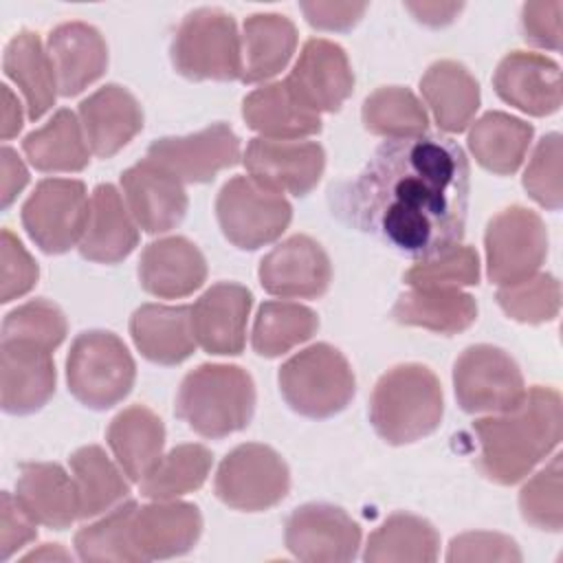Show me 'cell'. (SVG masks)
I'll list each match as a JSON object with an SVG mask.
<instances>
[{
    "instance_id": "obj_1",
    "label": "cell",
    "mask_w": 563,
    "mask_h": 563,
    "mask_svg": "<svg viewBox=\"0 0 563 563\" xmlns=\"http://www.w3.org/2000/svg\"><path fill=\"white\" fill-rule=\"evenodd\" d=\"M471 167L446 134L387 139L363 169L330 189L332 213L411 260H431L460 244Z\"/></svg>"
},
{
    "instance_id": "obj_2",
    "label": "cell",
    "mask_w": 563,
    "mask_h": 563,
    "mask_svg": "<svg viewBox=\"0 0 563 563\" xmlns=\"http://www.w3.org/2000/svg\"><path fill=\"white\" fill-rule=\"evenodd\" d=\"M473 433L479 442L482 475L501 486L517 484L561 442V394L554 387L534 385L510 411L477 418Z\"/></svg>"
},
{
    "instance_id": "obj_3",
    "label": "cell",
    "mask_w": 563,
    "mask_h": 563,
    "mask_svg": "<svg viewBox=\"0 0 563 563\" xmlns=\"http://www.w3.org/2000/svg\"><path fill=\"white\" fill-rule=\"evenodd\" d=\"M442 413V385L420 363H400L387 369L369 398V422L378 438L394 446L431 435L440 427Z\"/></svg>"
},
{
    "instance_id": "obj_4",
    "label": "cell",
    "mask_w": 563,
    "mask_h": 563,
    "mask_svg": "<svg viewBox=\"0 0 563 563\" xmlns=\"http://www.w3.org/2000/svg\"><path fill=\"white\" fill-rule=\"evenodd\" d=\"M255 383L240 365L205 363L180 380L174 411L198 435L220 440L249 427Z\"/></svg>"
},
{
    "instance_id": "obj_5",
    "label": "cell",
    "mask_w": 563,
    "mask_h": 563,
    "mask_svg": "<svg viewBox=\"0 0 563 563\" xmlns=\"http://www.w3.org/2000/svg\"><path fill=\"white\" fill-rule=\"evenodd\" d=\"M277 383L286 405L312 420L343 411L356 391L350 361L330 343H314L292 354L279 367Z\"/></svg>"
},
{
    "instance_id": "obj_6",
    "label": "cell",
    "mask_w": 563,
    "mask_h": 563,
    "mask_svg": "<svg viewBox=\"0 0 563 563\" xmlns=\"http://www.w3.org/2000/svg\"><path fill=\"white\" fill-rule=\"evenodd\" d=\"M172 66L191 81H233L242 77V35L231 13L218 7L189 11L169 46Z\"/></svg>"
},
{
    "instance_id": "obj_7",
    "label": "cell",
    "mask_w": 563,
    "mask_h": 563,
    "mask_svg": "<svg viewBox=\"0 0 563 563\" xmlns=\"http://www.w3.org/2000/svg\"><path fill=\"white\" fill-rule=\"evenodd\" d=\"M134 378L136 363L114 332L86 330L75 336L66 356V383L77 402L110 409L132 391Z\"/></svg>"
},
{
    "instance_id": "obj_8",
    "label": "cell",
    "mask_w": 563,
    "mask_h": 563,
    "mask_svg": "<svg viewBox=\"0 0 563 563\" xmlns=\"http://www.w3.org/2000/svg\"><path fill=\"white\" fill-rule=\"evenodd\" d=\"M216 218L235 249L257 251L288 229L292 207L282 191L253 176H233L216 196Z\"/></svg>"
},
{
    "instance_id": "obj_9",
    "label": "cell",
    "mask_w": 563,
    "mask_h": 563,
    "mask_svg": "<svg viewBox=\"0 0 563 563\" xmlns=\"http://www.w3.org/2000/svg\"><path fill=\"white\" fill-rule=\"evenodd\" d=\"M213 490L233 510L262 512L288 495L290 471L275 449L260 442L238 444L222 457Z\"/></svg>"
},
{
    "instance_id": "obj_10",
    "label": "cell",
    "mask_w": 563,
    "mask_h": 563,
    "mask_svg": "<svg viewBox=\"0 0 563 563\" xmlns=\"http://www.w3.org/2000/svg\"><path fill=\"white\" fill-rule=\"evenodd\" d=\"M484 249L488 279L499 288L515 286L539 273L548 255V231L539 213L512 205L490 218Z\"/></svg>"
},
{
    "instance_id": "obj_11",
    "label": "cell",
    "mask_w": 563,
    "mask_h": 563,
    "mask_svg": "<svg viewBox=\"0 0 563 563\" xmlns=\"http://www.w3.org/2000/svg\"><path fill=\"white\" fill-rule=\"evenodd\" d=\"M22 227L48 255L70 251L81 242L90 200L86 185L75 178H44L22 205Z\"/></svg>"
},
{
    "instance_id": "obj_12",
    "label": "cell",
    "mask_w": 563,
    "mask_h": 563,
    "mask_svg": "<svg viewBox=\"0 0 563 563\" xmlns=\"http://www.w3.org/2000/svg\"><path fill=\"white\" fill-rule=\"evenodd\" d=\"M453 389L466 413H504L519 405L526 383L515 358L488 343L468 345L453 365Z\"/></svg>"
},
{
    "instance_id": "obj_13",
    "label": "cell",
    "mask_w": 563,
    "mask_h": 563,
    "mask_svg": "<svg viewBox=\"0 0 563 563\" xmlns=\"http://www.w3.org/2000/svg\"><path fill=\"white\" fill-rule=\"evenodd\" d=\"M145 158L174 174L180 183H209L218 172L240 163L242 147L238 134L218 121L187 136L152 141Z\"/></svg>"
},
{
    "instance_id": "obj_14",
    "label": "cell",
    "mask_w": 563,
    "mask_h": 563,
    "mask_svg": "<svg viewBox=\"0 0 563 563\" xmlns=\"http://www.w3.org/2000/svg\"><path fill=\"white\" fill-rule=\"evenodd\" d=\"M284 543L306 563L352 561L361 545V526L339 506L303 504L286 519Z\"/></svg>"
},
{
    "instance_id": "obj_15",
    "label": "cell",
    "mask_w": 563,
    "mask_h": 563,
    "mask_svg": "<svg viewBox=\"0 0 563 563\" xmlns=\"http://www.w3.org/2000/svg\"><path fill=\"white\" fill-rule=\"evenodd\" d=\"M244 167L255 180L288 191L297 198L308 196L325 169V152L317 141H286L255 136L244 150Z\"/></svg>"
},
{
    "instance_id": "obj_16",
    "label": "cell",
    "mask_w": 563,
    "mask_h": 563,
    "mask_svg": "<svg viewBox=\"0 0 563 563\" xmlns=\"http://www.w3.org/2000/svg\"><path fill=\"white\" fill-rule=\"evenodd\" d=\"M257 277L268 295L282 299H317L332 282V264L310 235H290L260 262Z\"/></svg>"
},
{
    "instance_id": "obj_17",
    "label": "cell",
    "mask_w": 563,
    "mask_h": 563,
    "mask_svg": "<svg viewBox=\"0 0 563 563\" xmlns=\"http://www.w3.org/2000/svg\"><path fill=\"white\" fill-rule=\"evenodd\" d=\"M295 97L314 112H339L354 90L345 51L325 37H310L284 79Z\"/></svg>"
},
{
    "instance_id": "obj_18",
    "label": "cell",
    "mask_w": 563,
    "mask_h": 563,
    "mask_svg": "<svg viewBox=\"0 0 563 563\" xmlns=\"http://www.w3.org/2000/svg\"><path fill=\"white\" fill-rule=\"evenodd\" d=\"M53 352L22 339H0V405L4 413L40 411L55 394Z\"/></svg>"
},
{
    "instance_id": "obj_19",
    "label": "cell",
    "mask_w": 563,
    "mask_h": 563,
    "mask_svg": "<svg viewBox=\"0 0 563 563\" xmlns=\"http://www.w3.org/2000/svg\"><path fill=\"white\" fill-rule=\"evenodd\" d=\"M121 189L134 222L152 235L176 229L189 207L183 183L150 158L121 174Z\"/></svg>"
},
{
    "instance_id": "obj_20",
    "label": "cell",
    "mask_w": 563,
    "mask_h": 563,
    "mask_svg": "<svg viewBox=\"0 0 563 563\" xmlns=\"http://www.w3.org/2000/svg\"><path fill=\"white\" fill-rule=\"evenodd\" d=\"M253 295L235 282H218L191 306L196 343L216 356H235L246 343V319Z\"/></svg>"
},
{
    "instance_id": "obj_21",
    "label": "cell",
    "mask_w": 563,
    "mask_h": 563,
    "mask_svg": "<svg viewBox=\"0 0 563 563\" xmlns=\"http://www.w3.org/2000/svg\"><path fill=\"white\" fill-rule=\"evenodd\" d=\"M493 88L501 101L530 117H548L561 108V68L541 53H508L495 68Z\"/></svg>"
},
{
    "instance_id": "obj_22",
    "label": "cell",
    "mask_w": 563,
    "mask_h": 563,
    "mask_svg": "<svg viewBox=\"0 0 563 563\" xmlns=\"http://www.w3.org/2000/svg\"><path fill=\"white\" fill-rule=\"evenodd\" d=\"M79 123L86 143L97 158H110L143 130V108L136 97L119 86L106 84L79 103Z\"/></svg>"
},
{
    "instance_id": "obj_23",
    "label": "cell",
    "mask_w": 563,
    "mask_h": 563,
    "mask_svg": "<svg viewBox=\"0 0 563 563\" xmlns=\"http://www.w3.org/2000/svg\"><path fill=\"white\" fill-rule=\"evenodd\" d=\"M200 532V510L178 499H154L136 508L132 519V541L143 561L180 556L198 543Z\"/></svg>"
},
{
    "instance_id": "obj_24",
    "label": "cell",
    "mask_w": 563,
    "mask_h": 563,
    "mask_svg": "<svg viewBox=\"0 0 563 563\" xmlns=\"http://www.w3.org/2000/svg\"><path fill=\"white\" fill-rule=\"evenodd\" d=\"M207 279V260L183 235L150 242L139 260L141 288L158 299H180L198 290Z\"/></svg>"
},
{
    "instance_id": "obj_25",
    "label": "cell",
    "mask_w": 563,
    "mask_h": 563,
    "mask_svg": "<svg viewBox=\"0 0 563 563\" xmlns=\"http://www.w3.org/2000/svg\"><path fill=\"white\" fill-rule=\"evenodd\" d=\"M57 88L62 97H75L95 84L108 68V44L103 35L86 22H64L48 33Z\"/></svg>"
},
{
    "instance_id": "obj_26",
    "label": "cell",
    "mask_w": 563,
    "mask_h": 563,
    "mask_svg": "<svg viewBox=\"0 0 563 563\" xmlns=\"http://www.w3.org/2000/svg\"><path fill=\"white\" fill-rule=\"evenodd\" d=\"M139 244V224L134 222L119 189L110 183L95 187L90 196V216L81 242L77 244L84 260L97 264H117Z\"/></svg>"
},
{
    "instance_id": "obj_27",
    "label": "cell",
    "mask_w": 563,
    "mask_h": 563,
    "mask_svg": "<svg viewBox=\"0 0 563 563\" xmlns=\"http://www.w3.org/2000/svg\"><path fill=\"white\" fill-rule=\"evenodd\" d=\"M15 497L40 526L64 530L79 519L75 477L57 462H22L18 466Z\"/></svg>"
},
{
    "instance_id": "obj_28",
    "label": "cell",
    "mask_w": 563,
    "mask_h": 563,
    "mask_svg": "<svg viewBox=\"0 0 563 563\" xmlns=\"http://www.w3.org/2000/svg\"><path fill=\"white\" fill-rule=\"evenodd\" d=\"M136 350L156 365H178L196 350L191 306L143 303L130 317Z\"/></svg>"
},
{
    "instance_id": "obj_29",
    "label": "cell",
    "mask_w": 563,
    "mask_h": 563,
    "mask_svg": "<svg viewBox=\"0 0 563 563\" xmlns=\"http://www.w3.org/2000/svg\"><path fill=\"white\" fill-rule=\"evenodd\" d=\"M420 95L442 132H464L479 108V84L471 70L455 59L433 62L422 79Z\"/></svg>"
},
{
    "instance_id": "obj_30",
    "label": "cell",
    "mask_w": 563,
    "mask_h": 563,
    "mask_svg": "<svg viewBox=\"0 0 563 563\" xmlns=\"http://www.w3.org/2000/svg\"><path fill=\"white\" fill-rule=\"evenodd\" d=\"M242 117L264 139L299 141L321 132L319 112L301 103L286 81H273L249 92L242 101Z\"/></svg>"
},
{
    "instance_id": "obj_31",
    "label": "cell",
    "mask_w": 563,
    "mask_h": 563,
    "mask_svg": "<svg viewBox=\"0 0 563 563\" xmlns=\"http://www.w3.org/2000/svg\"><path fill=\"white\" fill-rule=\"evenodd\" d=\"M108 446L130 482H141L163 457L165 424L145 405L119 411L106 431Z\"/></svg>"
},
{
    "instance_id": "obj_32",
    "label": "cell",
    "mask_w": 563,
    "mask_h": 563,
    "mask_svg": "<svg viewBox=\"0 0 563 563\" xmlns=\"http://www.w3.org/2000/svg\"><path fill=\"white\" fill-rule=\"evenodd\" d=\"M2 68L4 75L22 92L26 103V117L31 121L42 119L55 106V99L59 95L57 77L51 55L37 33L26 29L15 33L4 46Z\"/></svg>"
},
{
    "instance_id": "obj_33",
    "label": "cell",
    "mask_w": 563,
    "mask_h": 563,
    "mask_svg": "<svg viewBox=\"0 0 563 563\" xmlns=\"http://www.w3.org/2000/svg\"><path fill=\"white\" fill-rule=\"evenodd\" d=\"M297 48V26L282 13H253L242 26V81L279 75Z\"/></svg>"
},
{
    "instance_id": "obj_34",
    "label": "cell",
    "mask_w": 563,
    "mask_h": 563,
    "mask_svg": "<svg viewBox=\"0 0 563 563\" xmlns=\"http://www.w3.org/2000/svg\"><path fill=\"white\" fill-rule=\"evenodd\" d=\"M391 317L402 325L457 334L477 319V303L460 288H411L396 299Z\"/></svg>"
},
{
    "instance_id": "obj_35",
    "label": "cell",
    "mask_w": 563,
    "mask_h": 563,
    "mask_svg": "<svg viewBox=\"0 0 563 563\" xmlns=\"http://www.w3.org/2000/svg\"><path fill=\"white\" fill-rule=\"evenodd\" d=\"M532 125L499 110L482 114L468 130V150L475 161L497 176L515 174L530 147Z\"/></svg>"
},
{
    "instance_id": "obj_36",
    "label": "cell",
    "mask_w": 563,
    "mask_h": 563,
    "mask_svg": "<svg viewBox=\"0 0 563 563\" xmlns=\"http://www.w3.org/2000/svg\"><path fill=\"white\" fill-rule=\"evenodd\" d=\"M22 152L40 172H81L90 163L84 128L68 108H59L42 128L29 132Z\"/></svg>"
},
{
    "instance_id": "obj_37",
    "label": "cell",
    "mask_w": 563,
    "mask_h": 563,
    "mask_svg": "<svg viewBox=\"0 0 563 563\" xmlns=\"http://www.w3.org/2000/svg\"><path fill=\"white\" fill-rule=\"evenodd\" d=\"M440 552V534L427 519L411 512L389 515L369 537L363 561L431 563Z\"/></svg>"
},
{
    "instance_id": "obj_38",
    "label": "cell",
    "mask_w": 563,
    "mask_h": 563,
    "mask_svg": "<svg viewBox=\"0 0 563 563\" xmlns=\"http://www.w3.org/2000/svg\"><path fill=\"white\" fill-rule=\"evenodd\" d=\"M68 462L79 495V519L108 512L128 497L130 484L123 479L125 473L99 444L79 446Z\"/></svg>"
},
{
    "instance_id": "obj_39",
    "label": "cell",
    "mask_w": 563,
    "mask_h": 563,
    "mask_svg": "<svg viewBox=\"0 0 563 563\" xmlns=\"http://www.w3.org/2000/svg\"><path fill=\"white\" fill-rule=\"evenodd\" d=\"M317 330L319 317L308 306L284 299L264 301L253 321L251 345L255 354L275 358L308 341Z\"/></svg>"
},
{
    "instance_id": "obj_40",
    "label": "cell",
    "mask_w": 563,
    "mask_h": 563,
    "mask_svg": "<svg viewBox=\"0 0 563 563\" xmlns=\"http://www.w3.org/2000/svg\"><path fill=\"white\" fill-rule=\"evenodd\" d=\"M213 455L202 444H178L167 451L139 482L147 499H176L198 490L211 471Z\"/></svg>"
},
{
    "instance_id": "obj_41",
    "label": "cell",
    "mask_w": 563,
    "mask_h": 563,
    "mask_svg": "<svg viewBox=\"0 0 563 563\" xmlns=\"http://www.w3.org/2000/svg\"><path fill=\"white\" fill-rule=\"evenodd\" d=\"M365 130L387 139L420 136L427 132L429 117L418 97L402 86L376 88L361 108Z\"/></svg>"
},
{
    "instance_id": "obj_42",
    "label": "cell",
    "mask_w": 563,
    "mask_h": 563,
    "mask_svg": "<svg viewBox=\"0 0 563 563\" xmlns=\"http://www.w3.org/2000/svg\"><path fill=\"white\" fill-rule=\"evenodd\" d=\"M136 501H125L108 510L95 523L84 526L75 534V550L81 561L103 563V561H143L141 552L132 541V519L136 512Z\"/></svg>"
},
{
    "instance_id": "obj_43",
    "label": "cell",
    "mask_w": 563,
    "mask_h": 563,
    "mask_svg": "<svg viewBox=\"0 0 563 563\" xmlns=\"http://www.w3.org/2000/svg\"><path fill=\"white\" fill-rule=\"evenodd\" d=\"M497 303L519 323H545L559 314L561 286L554 275L537 273L521 284L501 286L497 290Z\"/></svg>"
},
{
    "instance_id": "obj_44",
    "label": "cell",
    "mask_w": 563,
    "mask_h": 563,
    "mask_svg": "<svg viewBox=\"0 0 563 563\" xmlns=\"http://www.w3.org/2000/svg\"><path fill=\"white\" fill-rule=\"evenodd\" d=\"M479 279V257L473 246L457 244L431 260L413 264L405 273L411 288H460Z\"/></svg>"
},
{
    "instance_id": "obj_45",
    "label": "cell",
    "mask_w": 563,
    "mask_h": 563,
    "mask_svg": "<svg viewBox=\"0 0 563 563\" xmlns=\"http://www.w3.org/2000/svg\"><path fill=\"white\" fill-rule=\"evenodd\" d=\"M66 332L68 323L64 312L46 299L26 301L11 310L2 321V339L33 341L51 352L62 345Z\"/></svg>"
},
{
    "instance_id": "obj_46",
    "label": "cell",
    "mask_w": 563,
    "mask_h": 563,
    "mask_svg": "<svg viewBox=\"0 0 563 563\" xmlns=\"http://www.w3.org/2000/svg\"><path fill=\"white\" fill-rule=\"evenodd\" d=\"M521 517L548 532H561L563 526V501H561V455L539 471L519 493Z\"/></svg>"
},
{
    "instance_id": "obj_47",
    "label": "cell",
    "mask_w": 563,
    "mask_h": 563,
    "mask_svg": "<svg viewBox=\"0 0 563 563\" xmlns=\"http://www.w3.org/2000/svg\"><path fill=\"white\" fill-rule=\"evenodd\" d=\"M521 183L534 202H539L550 211L561 209L563 185H561V134L559 132H550L537 143Z\"/></svg>"
},
{
    "instance_id": "obj_48",
    "label": "cell",
    "mask_w": 563,
    "mask_h": 563,
    "mask_svg": "<svg viewBox=\"0 0 563 563\" xmlns=\"http://www.w3.org/2000/svg\"><path fill=\"white\" fill-rule=\"evenodd\" d=\"M40 277V268L24 244L9 229L0 233V301L9 303L26 295Z\"/></svg>"
},
{
    "instance_id": "obj_49",
    "label": "cell",
    "mask_w": 563,
    "mask_h": 563,
    "mask_svg": "<svg viewBox=\"0 0 563 563\" xmlns=\"http://www.w3.org/2000/svg\"><path fill=\"white\" fill-rule=\"evenodd\" d=\"M446 561H521V552L506 534L464 532L451 539Z\"/></svg>"
},
{
    "instance_id": "obj_50",
    "label": "cell",
    "mask_w": 563,
    "mask_h": 563,
    "mask_svg": "<svg viewBox=\"0 0 563 563\" xmlns=\"http://www.w3.org/2000/svg\"><path fill=\"white\" fill-rule=\"evenodd\" d=\"M37 539V521L22 508L15 495L4 490L0 495V561L22 550Z\"/></svg>"
},
{
    "instance_id": "obj_51",
    "label": "cell",
    "mask_w": 563,
    "mask_h": 563,
    "mask_svg": "<svg viewBox=\"0 0 563 563\" xmlns=\"http://www.w3.org/2000/svg\"><path fill=\"white\" fill-rule=\"evenodd\" d=\"M561 13L563 2H526L521 9L523 40L539 48H561Z\"/></svg>"
},
{
    "instance_id": "obj_52",
    "label": "cell",
    "mask_w": 563,
    "mask_h": 563,
    "mask_svg": "<svg viewBox=\"0 0 563 563\" xmlns=\"http://www.w3.org/2000/svg\"><path fill=\"white\" fill-rule=\"evenodd\" d=\"M308 24L323 31H347L367 11L365 2H301Z\"/></svg>"
},
{
    "instance_id": "obj_53",
    "label": "cell",
    "mask_w": 563,
    "mask_h": 563,
    "mask_svg": "<svg viewBox=\"0 0 563 563\" xmlns=\"http://www.w3.org/2000/svg\"><path fill=\"white\" fill-rule=\"evenodd\" d=\"M0 172H2V189H0V200L2 209H9L11 202L18 198V194L26 187L29 183V169L24 167L22 158L18 152L9 145L0 150Z\"/></svg>"
},
{
    "instance_id": "obj_54",
    "label": "cell",
    "mask_w": 563,
    "mask_h": 563,
    "mask_svg": "<svg viewBox=\"0 0 563 563\" xmlns=\"http://www.w3.org/2000/svg\"><path fill=\"white\" fill-rule=\"evenodd\" d=\"M462 2H407L405 9L413 13V18L429 26H444L455 20L462 11Z\"/></svg>"
},
{
    "instance_id": "obj_55",
    "label": "cell",
    "mask_w": 563,
    "mask_h": 563,
    "mask_svg": "<svg viewBox=\"0 0 563 563\" xmlns=\"http://www.w3.org/2000/svg\"><path fill=\"white\" fill-rule=\"evenodd\" d=\"M0 92H2V114H0V136L2 141H9L13 136L20 134L22 130V103L18 101V97L11 92V88L7 84L0 86Z\"/></svg>"
},
{
    "instance_id": "obj_56",
    "label": "cell",
    "mask_w": 563,
    "mask_h": 563,
    "mask_svg": "<svg viewBox=\"0 0 563 563\" xmlns=\"http://www.w3.org/2000/svg\"><path fill=\"white\" fill-rule=\"evenodd\" d=\"M20 561L22 563H31V561H70V554L57 543H44L37 550L24 554Z\"/></svg>"
}]
</instances>
